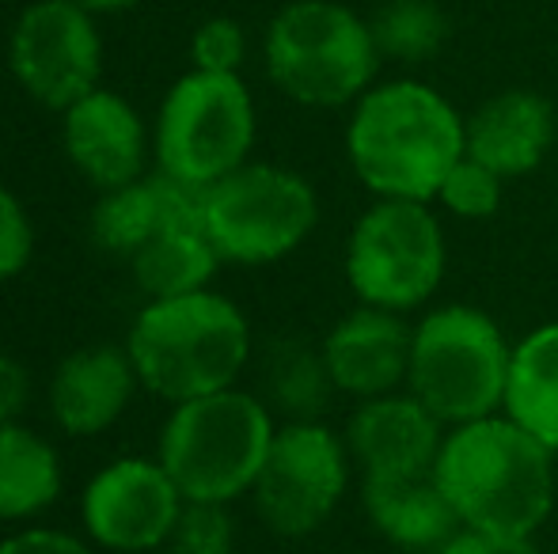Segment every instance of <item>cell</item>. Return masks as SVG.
Wrapping results in <instances>:
<instances>
[{"label":"cell","instance_id":"cell-18","mask_svg":"<svg viewBox=\"0 0 558 554\" xmlns=\"http://www.w3.org/2000/svg\"><path fill=\"white\" fill-rule=\"evenodd\" d=\"M361 502L376 532L399 551L437 554L463 528L434 471L368 475Z\"/></svg>","mask_w":558,"mask_h":554},{"label":"cell","instance_id":"cell-13","mask_svg":"<svg viewBox=\"0 0 558 554\" xmlns=\"http://www.w3.org/2000/svg\"><path fill=\"white\" fill-rule=\"evenodd\" d=\"M61 140L76 175L88 178L99 194L145 175L148 130L137 107L107 88L88 91L69 111H61Z\"/></svg>","mask_w":558,"mask_h":554},{"label":"cell","instance_id":"cell-5","mask_svg":"<svg viewBox=\"0 0 558 554\" xmlns=\"http://www.w3.org/2000/svg\"><path fill=\"white\" fill-rule=\"evenodd\" d=\"M513 346L494 316L471 304H445L414 323L407 392L448 426H463L506 407Z\"/></svg>","mask_w":558,"mask_h":554},{"label":"cell","instance_id":"cell-3","mask_svg":"<svg viewBox=\"0 0 558 554\" xmlns=\"http://www.w3.org/2000/svg\"><path fill=\"white\" fill-rule=\"evenodd\" d=\"M137 380L163 403H186L235 387L251 365V323L217 288L145 300L125 331Z\"/></svg>","mask_w":558,"mask_h":554},{"label":"cell","instance_id":"cell-4","mask_svg":"<svg viewBox=\"0 0 558 554\" xmlns=\"http://www.w3.org/2000/svg\"><path fill=\"white\" fill-rule=\"evenodd\" d=\"M274 433L278 421L263 395L225 387L171 407L156 441V459L186 502L232 505L251 494Z\"/></svg>","mask_w":558,"mask_h":554},{"label":"cell","instance_id":"cell-28","mask_svg":"<svg viewBox=\"0 0 558 554\" xmlns=\"http://www.w3.org/2000/svg\"><path fill=\"white\" fill-rule=\"evenodd\" d=\"M243 53H247V38H243L240 23L228 15L206 20L191 38L194 69H206V73H240Z\"/></svg>","mask_w":558,"mask_h":554},{"label":"cell","instance_id":"cell-7","mask_svg":"<svg viewBox=\"0 0 558 554\" xmlns=\"http://www.w3.org/2000/svg\"><path fill=\"white\" fill-rule=\"evenodd\" d=\"M255 145V103L240 73L191 69L168 88L156 114L153 156L168 178L206 190L243 168Z\"/></svg>","mask_w":558,"mask_h":554},{"label":"cell","instance_id":"cell-12","mask_svg":"<svg viewBox=\"0 0 558 554\" xmlns=\"http://www.w3.org/2000/svg\"><path fill=\"white\" fill-rule=\"evenodd\" d=\"M186 497L160 459L118 456L88 479L81 494V528L88 543L111 554L163 551Z\"/></svg>","mask_w":558,"mask_h":554},{"label":"cell","instance_id":"cell-27","mask_svg":"<svg viewBox=\"0 0 558 554\" xmlns=\"http://www.w3.org/2000/svg\"><path fill=\"white\" fill-rule=\"evenodd\" d=\"M35 255V224L20 194L0 183V285L20 278Z\"/></svg>","mask_w":558,"mask_h":554},{"label":"cell","instance_id":"cell-32","mask_svg":"<svg viewBox=\"0 0 558 554\" xmlns=\"http://www.w3.org/2000/svg\"><path fill=\"white\" fill-rule=\"evenodd\" d=\"M88 12H125V8H133L137 0H81Z\"/></svg>","mask_w":558,"mask_h":554},{"label":"cell","instance_id":"cell-17","mask_svg":"<svg viewBox=\"0 0 558 554\" xmlns=\"http://www.w3.org/2000/svg\"><path fill=\"white\" fill-rule=\"evenodd\" d=\"M555 145V107L539 91L509 88L468 119V156L501 178L529 175Z\"/></svg>","mask_w":558,"mask_h":554},{"label":"cell","instance_id":"cell-15","mask_svg":"<svg viewBox=\"0 0 558 554\" xmlns=\"http://www.w3.org/2000/svg\"><path fill=\"white\" fill-rule=\"evenodd\" d=\"M445 421L418 395L388 392L361 399L345 421V448L350 459L368 475H418L434 471L437 452L445 444Z\"/></svg>","mask_w":558,"mask_h":554},{"label":"cell","instance_id":"cell-26","mask_svg":"<svg viewBox=\"0 0 558 554\" xmlns=\"http://www.w3.org/2000/svg\"><path fill=\"white\" fill-rule=\"evenodd\" d=\"M501 183H506V178H501L498 171H490L486 163L463 156L445 175L441 190H437V201H441L448 213L463 217V221H486V217H494L501 206Z\"/></svg>","mask_w":558,"mask_h":554},{"label":"cell","instance_id":"cell-6","mask_svg":"<svg viewBox=\"0 0 558 554\" xmlns=\"http://www.w3.org/2000/svg\"><path fill=\"white\" fill-rule=\"evenodd\" d=\"M380 50L368 20L338 0H293L266 30V73L301 107H345L373 88Z\"/></svg>","mask_w":558,"mask_h":554},{"label":"cell","instance_id":"cell-24","mask_svg":"<svg viewBox=\"0 0 558 554\" xmlns=\"http://www.w3.org/2000/svg\"><path fill=\"white\" fill-rule=\"evenodd\" d=\"M380 58L418 65L441 53L448 42V15L437 0H388L368 20Z\"/></svg>","mask_w":558,"mask_h":554},{"label":"cell","instance_id":"cell-30","mask_svg":"<svg viewBox=\"0 0 558 554\" xmlns=\"http://www.w3.org/2000/svg\"><path fill=\"white\" fill-rule=\"evenodd\" d=\"M437 554H539L532 540H517V535H490L475 532V528H460L452 540Z\"/></svg>","mask_w":558,"mask_h":554},{"label":"cell","instance_id":"cell-9","mask_svg":"<svg viewBox=\"0 0 558 554\" xmlns=\"http://www.w3.org/2000/svg\"><path fill=\"white\" fill-rule=\"evenodd\" d=\"M445 262V232L429 201L376 198L345 239V281L373 308H422L441 285Z\"/></svg>","mask_w":558,"mask_h":554},{"label":"cell","instance_id":"cell-11","mask_svg":"<svg viewBox=\"0 0 558 554\" xmlns=\"http://www.w3.org/2000/svg\"><path fill=\"white\" fill-rule=\"evenodd\" d=\"M20 88L50 111H69L99 88L104 42L81 0H38L20 15L8 42Z\"/></svg>","mask_w":558,"mask_h":554},{"label":"cell","instance_id":"cell-29","mask_svg":"<svg viewBox=\"0 0 558 554\" xmlns=\"http://www.w3.org/2000/svg\"><path fill=\"white\" fill-rule=\"evenodd\" d=\"M0 554H99V547L58 528H23L0 540Z\"/></svg>","mask_w":558,"mask_h":554},{"label":"cell","instance_id":"cell-2","mask_svg":"<svg viewBox=\"0 0 558 554\" xmlns=\"http://www.w3.org/2000/svg\"><path fill=\"white\" fill-rule=\"evenodd\" d=\"M345 152L376 198L434 201L445 175L468 156V122L422 81L376 84L353 103Z\"/></svg>","mask_w":558,"mask_h":554},{"label":"cell","instance_id":"cell-1","mask_svg":"<svg viewBox=\"0 0 558 554\" xmlns=\"http://www.w3.org/2000/svg\"><path fill=\"white\" fill-rule=\"evenodd\" d=\"M434 475L475 532L532 540L555 509V452L509 415L452 426Z\"/></svg>","mask_w":558,"mask_h":554},{"label":"cell","instance_id":"cell-10","mask_svg":"<svg viewBox=\"0 0 558 554\" xmlns=\"http://www.w3.org/2000/svg\"><path fill=\"white\" fill-rule=\"evenodd\" d=\"M350 482L345 436L324 421H286L251 487L255 513L281 540H304L335 517Z\"/></svg>","mask_w":558,"mask_h":554},{"label":"cell","instance_id":"cell-19","mask_svg":"<svg viewBox=\"0 0 558 554\" xmlns=\"http://www.w3.org/2000/svg\"><path fill=\"white\" fill-rule=\"evenodd\" d=\"M221 255L209 244L206 221H202V194L171 213L137 251L125 259L133 285L141 288L145 300H160V296H179L206 288L214 274L221 270Z\"/></svg>","mask_w":558,"mask_h":554},{"label":"cell","instance_id":"cell-22","mask_svg":"<svg viewBox=\"0 0 558 554\" xmlns=\"http://www.w3.org/2000/svg\"><path fill=\"white\" fill-rule=\"evenodd\" d=\"M506 415L558 452V323L536 327L513 346Z\"/></svg>","mask_w":558,"mask_h":554},{"label":"cell","instance_id":"cell-20","mask_svg":"<svg viewBox=\"0 0 558 554\" xmlns=\"http://www.w3.org/2000/svg\"><path fill=\"white\" fill-rule=\"evenodd\" d=\"M198 194L202 190L175 183L163 171L141 175L125 186H114V190H104L96 209H92V239H96L99 251L125 262L171 213L191 206Z\"/></svg>","mask_w":558,"mask_h":554},{"label":"cell","instance_id":"cell-8","mask_svg":"<svg viewBox=\"0 0 558 554\" xmlns=\"http://www.w3.org/2000/svg\"><path fill=\"white\" fill-rule=\"evenodd\" d=\"M202 221L221 262L270 267L316 232L319 198L296 171L247 160L202 190Z\"/></svg>","mask_w":558,"mask_h":554},{"label":"cell","instance_id":"cell-25","mask_svg":"<svg viewBox=\"0 0 558 554\" xmlns=\"http://www.w3.org/2000/svg\"><path fill=\"white\" fill-rule=\"evenodd\" d=\"M163 554H235V520L228 505L186 502Z\"/></svg>","mask_w":558,"mask_h":554},{"label":"cell","instance_id":"cell-16","mask_svg":"<svg viewBox=\"0 0 558 554\" xmlns=\"http://www.w3.org/2000/svg\"><path fill=\"white\" fill-rule=\"evenodd\" d=\"M141 387L125 346H81L50 377V418L65 436H99L114 429Z\"/></svg>","mask_w":558,"mask_h":554},{"label":"cell","instance_id":"cell-21","mask_svg":"<svg viewBox=\"0 0 558 554\" xmlns=\"http://www.w3.org/2000/svg\"><path fill=\"white\" fill-rule=\"evenodd\" d=\"M61 487H65V467L58 448L20 418L0 421V520L4 525L35 520L58 502Z\"/></svg>","mask_w":558,"mask_h":554},{"label":"cell","instance_id":"cell-31","mask_svg":"<svg viewBox=\"0 0 558 554\" xmlns=\"http://www.w3.org/2000/svg\"><path fill=\"white\" fill-rule=\"evenodd\" d=\"M31 377L12 354H0V421H15L27 407Z\"/></svg>","mask_w":558,"mask_h":554},{"label":"cell","instance_id":"cell-23","mask_svg":"<svg viewBox=\"0 0 558 554\" xmlns=\"http://www.w3.org/2000/svg\"><path fill=\"white\" fill-rule=\"evenodd\" d=\"M338 392L324 346L304 338H274L263 354V399L286 421H319Z\"/></svg>","mask_w":558,"mask_h":554},{"label":"cell","instance_id":"cell-14","mask_svg":"<svg viewBox=\"0 0 558 554\" xmlns=\"http://www.w3.org/2000/svg\"><path fill=\"white\" fill-rule=\"evenodd\" d=\"M411 342L414 327L403 319V311L361 304L338 319L319 346L338 392L353 399H376L407 384Z\"/></svg>","mask_w":558,"mask_h":554}]
</instances>
